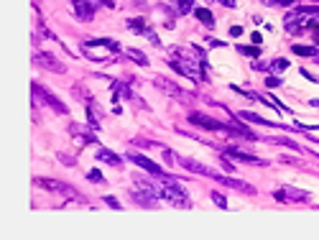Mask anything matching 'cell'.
I'll use <instances>...</instances> for the list:
<instances>
[{
  "mask_svg": "<svg viewBox=\"0 0 319 240\" xmlns=\"http://www.w3.org/2000/svg\"><path fill=\"white\" fill-rule=\"evenodd\" d=\"M159 197L166 200L169 204H174V207H192V200H189L187 189L181 187V184H176L171 176L163 179V187L159 189Z\"/></svg>",
  "mask_w": 319,
  "mask_h": 240,
  "instance_id": "cell-1",
  "label": "cell"
},
{
  "mask_svg": "<svg viewBox=\"0 0 319 240\" xmlns=\"http://www.w3.org/2000/svg\"><path fill=\"white\" fill-rule=\"evenodd\" d=\"M189 123H194V125H199V128H204V130H215V133H227V125L225 123H220V120H215V118H209V115H204V113H189Z\"/></svg>",
  "mask_w": 319,
  "mask_h": 240,
  "instance_id": "cell-2",
  "label": "cell"
},
{
  "mask_svg": "<svg viewBox=\"0 0 319 240\" xmlns=\"http://www.w3.org/2000/svg\"><path fill=\"white\" fill-rule=\"evenodd\" d=\"M225 159H235V161H242V163H253V166H266L263 159H258L253 154H245V151H238V148H227Z\"/></svg>",
  "mask_w": 319,
  "mask_h": 240,
  "instance_id": "cell-3",
  "label": "cell"
},
{
  "mask_svg": "<svg viewBox=\"0 0 319 240\" xmlns=\"http://www.w3.org/2000/svg\"><path fill=\"white\" fill-rule=\"evenodd\" d=\"M36 184L49 189V192H62V194H72V197H77L74 194V187L72 184H64V182H56V179H36Z\"/></svg>",
  "mask_w": 319,
  "mask_h": 240,
  "instance_id": "cell-4",
  "label": "cell"
},
{
  "mask_svg": "<svg viewBox=\"0 0 319 240\" xmlns=\"http://www.w3.org/2000/svg\"><path fill=\"white\" fill-rule=\"evenodd\" d=\"M128 159H130L133 163H138V166H141V169H146L148 174H154V176H159V179H166V174H163V169H159V166H156V163H154V161H148L146 156H138V154H130Z\"/></svg>",
  "mask_w": 319,
  "mask_h": 240,
  "instance_id": "cell-5",
  "label": "cell"
},
{
  "mask_svg": "<svg viewBox=\"0 0 319 240\" xmlns=\"http://www.w3.org/2000/svg\"><path fill=\"white\" fill-rule=\"evenodd\" d=\"M276 200H281V202H307L309 194L307 192H299L294 187H286L283 192H276Z\"/></svg>",
  "mask_w": 319,
  "mask_h": 240,
  "instance_id": "cell-6",
  "label": "cell"
},
{
  "mask_svg": "<svg viewBox=\"0 0 319 240\" xmlns=\"http://www.w3.org/2000/svg\"><path fill=\"white\" fill-rule=\"evenodd\" d=\"M34 64H41L43 69H51V72H59V74L64 72L62 62H56L51 54H36V56H34Z\"/></svg>",
  "mask_w": 319,
  "mask_h": 240,
  "instance_id": "cell-7",
  "label": "cell"
},
{
  "mask_svg": "<svg viewBox=\"0 0 319 240\" xmlns=\"http://www.w3.org/2000/svg\"><path fill=\"white\" fill-rule=\"evenodd\" d=\"M215 179L220 184H225V187H233V189H238V192H242V194H255V189L250 187V184H245V182H240V179H230V176H217L215 174Z\"/></svg>",
  "mask_w": 319,
  "mask_h": 240,
  "instance_id": "cell-8",
  "label": "cell"
},
{
  "mask_svg": "<svg viewBox=\"0 0 319 240\" xmlns=\"http://www.w3.org/2000/svg\"><path fill=\"white\" fill-rule=\"evenodd\" d=\"M179 163H181V166H187L189 171H194V174H202V176H215V171H209L207 166H202V163H197V161H192V159H179Z\"/></svg>",
  "mask_w": 319,
  "mask_h": 240,
  "instance_id": "cell-9",
  "label": "cell"
},
{
  "mask_svg": "<svg viewBox=\"0 0 319 240\" xmlns=\"http://www.w3.org/2000/svg\"><path fill=\"white\" fill-rule=\"evenodd\" d=\"M240 118L242 120H248V123H258V125H271V128H286V125H279V123H271V120H266V118H261V115H255V113H240ZM288 130V128H286Z\"/></svg>",
  "mask_w": 319,
  "mask_h": 240,
  "instance_id": "cell-10",
  "label": "cell"
},
{
  "mask_svg": "<svg viewBox=\"0 0 319 240\" xmlns=\"http://www.w3.org/2000/svg\"><path fill=\"white\" fill-rule=\"evenodd\" d=\"M156 84L163 89V92H169V95H174V97H184V92H181V89H179V84H174V82H169V80L156 77Z\"/></svg>",
  "mask_w": 319,
  "mask_h": 240,
  "instance_id": "cell-11",
  "label": "cell"
},
{
  "mask_svg": "<svg viewBox=\"0 0 319 240\" xmlns=\"http://www.w3.org/2000/svg\"><path fill=\"white\" fill-rule=\"evenodd\" d=\"M36 92L43 97V102H49V105H51V108H54L56 113H67L64 102H62V100H56V97H54V95H49V92H41V87H39V84H36Z\"/></svg>",
  "mask_w": 319,
  "mask_h": 240,
  "instance_id": "cell-12",
  "label": "cell"
},
{
  "mask_svg": "<svg viewBox=\"0 0 319 240\" xmlns=\"http://www.w3.org/2000/svg\"><path fill=\"white\" fill-rule=\"evenodd\" d=\"M77 16L82 18V21H89L95 16V8H92V3H84V0H77Z\"/></svg>",
  "mask_w": 319,
  "mask_h": 240,
  "instance_id": "cell-13",
  "label": "cell"
},
{
  "mask_svg": "<svg viewBox=\"0 0 319 240\" xmlns=\"http://www.w3.org/2000/svg\"><path fill=\"white\" fill-rule=\"evenodd\" d=\"M97 159H100V161H108L110 166H115V169L120 166V163H123V159L115 156L113 151H105V148H100V151H97Z\"/></svg>",
  "mask_w": 319,
  "mask_h": 240,
  "instance_id": "cell-14",
  "label": "cell"
},
{
  "mask_svg": "<svg viewBox=\"0 0 319 240\" xmlns=\"http://www.w3.org/2000/svg\"><path fill=\"white\" fill-rule=\"evenodd\" d=\"M194 16L199 18V21H202L207 28H212V26H215V16H212V13H209L207 8H197V10H194Z\"/></svg>",
  "mask_w": 319,
  "mask_h": 240,
  "instance_id": "cell-15",
  "label": "cell"
},
{
  "mask_svg": "<svg viewBox=\"0 0 319 240\" xmlns=\"http://www.w3.org/2000/svg\"><path fill=\"white\" fill-rule=\"evenodd\" d=\"M128 28H130L133 34H141V36H146V34L151 31V28H146V21H143V18H133V21H128Z\"/></svg>",
  "mask_w": 319,
  "mask_h": 240,
  "instance_id": "cell-16",
  "label": "cell"
},
{
  "mask_svg": "<svg viewBox=\"0 0 319 240\" xmlns=\"http://www.w3.org/2000/svg\"><path fill=\"white\" fill-rule=\"evenodd\" d=\"M291 51H294V54H299V56H314V54H317V46H307V43H296V46H291Z\"/></svg>",
  "mask_w": 319,
  "mask_h": 240,
  "instance_id": "cell-17",
  "label": "cell"
},
{
  "mask_svg": "<svg viewBox=\"0 0 319 240\" xmlns=\"http://www.w3.org/2000/svg\"><path fill=\"white\" fill-rule=\"evenodd\" d=\"M125 56H128V59H133L135 64H141V67H148V56H143L141 51H135V49H128V51H125Z\"/></svg>",
  "mask_w": 319,
  "mask_h": 240,
  "instance_id": "cell-18",
  "label": "cell"
},
{
  "mask_svg": "<svg viewBox=\"0 0 319 240\" xmlns=\"http://www.w3.org/2000/svg\"><path fill=\"white\" fill-rule=\"evenodd\" d=\"M268 67H271L273 72H286V69H288V67H291V64H288V62H286V59H273V62H271Z\"/></svg>",
  "mask_w": 319,
  "mask_h": 240,
  "instance_id": "cell-19",
  "label": "cell"
},
{
  "mask_svg": "<svg viewBox=\"0 0 319 240\" xmlns=\"http://www.w3.org/2000/svg\"><path fill=\"white\" fill-rule=\"evenodd\" d=\"M174 3H176V10H179V13H189L194 0H174Z\"/></svg>",
  "mask_w": 319,
  "mask_h": 240,
  "instance_id": "cell-20",
  "label": "cell"
},
{
  "mask_svg": "<svg viewBox=\"0 0 319 240\" xmlns=\"http://www.w3.org/2000/svg\"><path fill=\"white\" fill-rule=\"evenodd\" d=\"M263 5H296V0H263Z\"/></svg>",
  "mask_w": 319,
  "mask_h": 240,
  "instance_id": "cell-21",
  "label": "cell"
},
{
  "mask_svg": "<svg viewBox=\"0 0 319 240\" xmlns=\"http://www.w3.org/2000/svg\"><path fill=\"white\" fill-rule=\"evenodd\" d=\"M240 54H245V56H258L261 54V49H255V46H238Z\"/></svg>",
  "mask_w": 319,
  "mask_h": 240,
  "instance_id": "cell-22",
  "label": "cell"
},
{
  "mask_svg": "<svg viewBox=\"0 0 319 240\" xmlns=\"http://www.w3.org/2000/svg\"><path fill=\"white\" fill-rule=\"evenodd\" d=\"M212 202H215L217 207H222V209H227V200L222 197V194H217V192H212Z\"/></svg>",
  "mask_w": 319,
  "mask_h": 240,
  "instance_id": "cell-23",
  "label": "cell"
},
{
  "mask_svg": "<svg viewBox=\"0 0 319 240\" xmlns=\"http://www.w3.org/2000/svg\"><path fill=\"white\" fill-rule=\"evenodd\" d=\"M87 179H89V182H102V174H100V171H89Z\"/></svg>",
  "mask_w": 319,
  "mask_h": 240,
  "instance_id": "cell-24",
  "label": "cell"
},
{
  "mask_svg": "<svg viewBox=\"0 0 319 240\" xmlns=\"http://www.w3.org/2000/svg\"><path fill=\"white\" fill-rule=\"evenodd\" d=\"M105 204H110L113 209H120V202H118L115 197H105Z\"/></svg>",
  "mask_w": 319,
  "mask_h": 240,
  "instance_id": "cell-25",
  "label": "cell"
},
{
  "mask_svg": "<svg viewBox=\"0 0 319 240\" xmlns=\"http://www.w3.org/2000/svg\"><path fill=\"white\" fill-rule=\"evenodd\" d=\"M279 84H281L279 77H268V80H266V87H279Z\"/></svg>",
  "mask_w": 319,
  "mask_h": 240,
  "instance_id": "cell-26",
  "label": "cell"
},
{
  "mask_svg": "<svg viewBox=\"0 0 319 240\" xmlns=\"http://www.w3.org/2000/svg\"><path fill=\"white\" fill-rule=\"evenodd\" d=\"M240 34H242L240 26H233V28H230V36H240Z\"/></svg>",
  "mask_w": 319,
  "mask_h": 240,
  "instance_id": "cell-27",
  "label": "cell"
},
{
  "mask_svg": "<svg viewBox=\"0 0 319 240\" xmlns=\"http://www.w3.org/2000/svg\"><path fill=\"white\" fill-rule=\"evenodd\" d=\"M220 3H222L225 8H235V0H220Z\"/></svg>",
  "mask_w": 319,
  "mask_h": 240,
  "instance_id": "cell-28",
  "label": "cell"
},
{
  "mask_svg": "<svg viewBox=\"0 0 319 240\" xmlns=\"http://www.w3.org/2000/svg\"><path fill=\"white\" fill-rule=\"evenodd\" d=\"M102 3L108 5V8H115V0H102Z\"/></svg>",
  "mask_w": 319,
  "mask_h": 240,
  "instance_id": "cell-29",
  "label": "cell"
},
{
  "mask_svg": "<svg viewBox=\"0 0 319 240\" xmlns=\"http://www.w3.org/2000/svg\"><path fill=\"white\" fill-rule=\"evenodd\" d=\"M312 105H314V108H319V100H312Z\"/></svg>",
  "mask_w": 319,
  "mask_h": 240,
  "instance_id": "cell-30",
  "label": "cell"
}]
</instances>
